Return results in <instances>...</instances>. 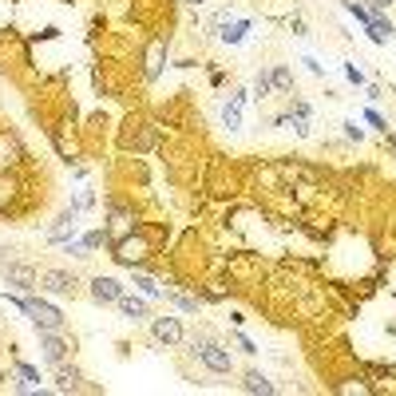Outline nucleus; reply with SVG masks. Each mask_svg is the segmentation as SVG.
I'll use <instances>...</instances> for the list:
<instances>
[{"label": "nucleus", "instance_id": "obj_33", "mask_svg": "<svg viewBox=\"0 0 396 396\" xmlns=\"http://www.w3.org/2000/svg\"><path fill=\"white\" fill-rule=\"evenodd\" d=\"M388 4H393V0H373V4H368V12H373V16H380L384 8H388Z\"/></svg>", "mask_w": 396, "mask_h": 396}, {"label": "nucleus", "instance_id": "obj_18", "mask_svg": "<svg viewBox=\"0 0 396 396\" xmlns=\"http://www.w3.org/2000/svg\"><path fill=\"white\" fill-rule=\"evenodd\" d=\"M269 76H273V87H278V92H293V72H289L285 63H278Z\"/></svg>", "mask_w": 396, "mask_h": 396}, {"label": "nucleus", "instance_id": "obj_21", "mask_svg": "<svg viewBox=\"0 0 396 396\" xmlns=\"http://www.w3.org/2000/svg\"><path fill=\"white\" fill-rule=\"evenodd\" d=\"M107 242V230H92V234H83V250L92 253V250H99Z\"/></svg>", "mask_w": 396, "mask_h": 396}, {"label": "nucleus", "instance_id": "obj_5", "mask_svg": "<svg viewBox=\"0 0 396 396\" xmlns=\"http://www.w3.org/2000/svg\"><path fill=\"white\" fill-rule=\"evenodd\" d=\"M151 333H155L158 345H178V341H183V321H178V317H155V321H151Z\"/></svg>", "mask_w": 396, "mask_h": 396}, {"label": "nucleus", "instance_id": "obj_10", "mask_svg": "<svg viewBox=\"0 0 396 396\" xmlns=\"http://www.w3.org/2000/svg\"><path fill=\"white\" fill-rule=\"evenodd\" d=\"M20 163H24V147H20V139L8 135V131H0V167H20Z\"/></svg>", "mask_w": 396, "mask_h": 396}, {"label": "nucleus", "instance_id": "obj_20", "mask_svg": "<svg viewBox=\"0 0 396 396\" xmlns=\"http://www.w3.org/2000/svg\"><path fill=\"white\" fill-rule=\"evenodd\" d=\"M12 194H16V178L4 174V178H0V210H4V202H12Z\"/></svg>", "mask_w": 396, "mask_h": 396}, {"label": "nucleus", "instance_id": "obj_29", "mask_svg": "<svg viewBox=\"0 0 396 396\" xmlns=\"http://www.w3.org/2000/svg\"><path fill=\"white\" fill-rule=\"evenodd\" d=\"M293 115H301V119H309V115H313V107H309V103H305V99H293Z\"/></svg>", "mask_w": 396, "mask_h": 396}, {"label": "nucleus", "instance_id": "obj_23", "mask_svg": "<svg viewBox=\"0 0 396 396\" xmlns=\"http://www.w3.org/2000/svg\"><path fill=\"white\" fill-rule=\"evenodd\" d=\"M246 28H250V24H230V28H222V40H226V44H238V40L246 36Z\"/></svg>", "mask_w": 396, "mask_h": 396}, {"label": "nucleus", "instance_id": "obj_11", "mask_svg": "<svg viewBox=\"0 0 396 396\" xmlns=\"http://www.w3.org/2000/svg\"><path fill=\"white\" fill-rule=\"evenodd\" d=\"M76 218H79L76 206H72V210H63L60 218H56V226H48V242H67L72 230H76Z\"/></svg>", "mask_w": 396, "mask_h": 396}, {"label": "nucleus", "instance_id": "obj_36", "mask_svg": "<svg viewBox=\"0 0 396 396\" xmlns=\"http://www.w3.org/2000/svg\"><path fill=\"white\" fill-rule=\"evenodd\" d=\"M0 380H4V373H0Z\"/></svg>", "mask_w": 396, "mask_h": 396}, {"label": "nucleus", "instance_id": "obj_22", "mask_svg": "<svg viewBox=\"0 0 396 396\" xmlns=\"http://www.w3.org/2000/svg\"><path fill=\"white\" fill-rule=\"evenodd\" d=\"M341 4H345V12H353L361 24H368V20H373V12H368L364 4H357V0H341Z\"/></svg>", "mask_w": 396, "mask_h": 396}, {"label": "nucleus", "instance_id": "obj_37", "mask_svg": "<svg viewBox=\"0 0 396 396\" xmlns=\"http://www.w3.org/2000/svg\"><path fill=\"white\" fill-rule=\"evenodd\" d=\"M0 321H4V317H0Z\"/></svg>", "mask_w": 396, "mask_h": 396}, {"label": "nucleus", "instance_id": "obj_32", "mask_svg": "<svg viewBox=\"0 0 396 396\" xmlns=\"http://www.w3.org/2000/svg\"><path fill=\"white\" fill-rule=\"evenodd\" d=\"M301 63H305V67H309V72H313V76H325V67H321V63H317L313 56H305V60H301Z\"/></svg>", "mask_w": 396, "mask_h": 396}, {"label": "nucleus", "instance_id": "obj_8", "mask_svg": "<svg viewBox=\"0 0 396 396\" xmlns=\"http://www.w3.org/2000/svg\"><path fill=\"white\" fill-rule=\"evenodd\" d=\"M246 99H250V92H246V87H238V92L230 95V103L222 107V123L230 127V131L242 127V107H246Z\"/></svg>", "mask_w": 396, "mask_h": 396}, {"label": "nucleus", "instance_id": "obj_15", "mask_svg": "<svg viewBox=\"0 0 396 396\" xmlns=\"http://www.w3.org/2000/svg\"><path fill=\"white\" fill-rule=\"evenodd\" d=\"M163 56H167V44L163 40H151V52H147V79H155L163 72Z\"/></svg>", "mask_w": 396, "mask_h": 396}, {"label": "nucleus", "instance_id": "obj_14", "mask_svg": "<svg viewBox=\"0 0 396 396\" xmlns=\"http://www.w3.org/2000/svg\"><path fill=\"white\" fill-rule=\"evenodd\" d=\"M115 305H119V309H123V317H131V321H143V317H151V309H147V301L143 298H119L115 301Z\"/></svg>", "mask_w": 396, "mask_h": 396}, {"label": "nucleus", "instance_id": "obj_6", "mask_svg": "<svg viewBox=\"0 0 396 396\" xmlns=\"http://www.w3.org/2000/svg\"><path fill=\"white\" fill-rule=\"evenodd\" d=\"M40 285L48 293H76V273H63V269H44L40 273Z\"/></svg>", "mask_w": 396, "mask_h": 396}, {"label": "nucleus", "instance_id": "obj_27", "mask_svg": "<svg viewBox=\"0 0 396 396\" xmlns=\"http://www.w3.org/2000/svg\"><path fill=\"white\" fill-rule=\"evenodd\" d=\"M341 127H345V135H348V139H353V143H361V139H364V131H361V127H357V119H345V123H341Z\"/></svg>", "mask_w": 396, "mask_h": 396}, {"label": "nucleus", "instance_id": "obj_31", "mask_svg": "<svg viewBox=\"0 0 396 396\" xmlns=\"http://www.w3.org/2000/svg\"><path fill=\"white\" fill-rule=\"evenodd\" d=\"M92 202H95V194H92V190H83V194L76 198V210H87Z\"/></svg>", "mask_w": 396, "mask_h": 396}, {"label": "nucleus", "instance_id": "obj_12", "mask_svg": "<svg viewBox=\"0 0 396 396\" xmlns=\"http://www.w3.org/2000/svg\"><path fill=\"white\" fill-rule=\"evenodd\" d=\"M242 388H246V393H253V396H273V393H278V388H273V380L262 377L258 368H250V373L242 377Z\"/></svg>", "mask_w": 396, "mask_h": 396}, {"label": "nucleus", "instance_id": "obj_24", "mask_svg": "<svg viewBox=\"0 0 396 396\" xmlns=\"http://www.w3.org/2000/svg\"><path fill=\"white\" fill-rule=\"evenodd\" d=\"M345 79L353 83V87H364V72L357 67V63H345Z\"/></svg>", "mask_w": 396, "mask_h": 396}, {"label": "nucleus", "instance_id": "obj_1", "mask_svg": "<svg viewBox=\"0 0 396 396\" xmlns=\"http://www.w3.org/2000/svg\"><path fill=\"white\" fill-rule=\"evenodd\" d=\"M194 357L210 368V373H230L234 368V357H230V348H222L218 341H210V337H194Z\"/></svg>", "mask_w": 396, "mask_h": 396}, {"label": "nucleus", "instance_id": "obj_25", "mask_svg": "<svg viewBox=\"0 0 396 396\" xmlns=\"http://www.w3.org/2000/svg\"><path fill=\"white\" fill-rule=\"evenodd\" d=\"M364 123H373L377 131H384V135H388V123H384V119H380V115H377L373 107H364Z\"/></svg>", "mask_w": 396, "mask_h": 396}, {"label": "nucleus", "instance_id": "obj_34", "mask_svg": "<svg viewBox=\"0 0 396 396\" xmlns=\"http://www.w3.org/2000/svg\"><path fill=\"white\" fill-rule=\"evenodd\" d=\"M388 147H393V151H396V139H393V135H388Z\"/></svg>", "mask_w": 396, "mask_h": 396}, {"label": "nucleus", "instance_id": "obj_19", "mask_svg": "<svg viewBox=\"0 0 396 396\" xmlns=\"http://www.w3.org/2000/svg\"><path fill=\"white\" fill-rule=\"evenodd\" d=\"M135 285L143 289V298H163V285L155 278H147V273H135Z\"/></svg>", "mask_w": 396, "mask_h": 396}, {"label": "nucleus", "instance_id": "obj_35", "mask_svg": "<svg viewBox=\"0 0 396 396\" xmlns=\"http://www.w3.org/2000/svg\"><path fill=\"white\" fill-rule=\"evenodd\" d=\"M187 4H202V0H187Z\"/></svg>", "mask_w": 396, "mask_h": 396}, {"label": "nucleus", "instance_id": "obj_7", "mask_svg": "<svg viewBox=\"0 0 396 396\" xmlns=\"http://www.w3.org/2000/svg\"><path fill=\"white\" fill-rule=\"evenodd\" d=\"M56 393H83V377H79L76 364L67 361L56 364Z\"/></svg>", "mask_w": 396, "mask_h": 396}, {"label": "nucleus", "instance_id": "obj_26", "mask_svg": "<svg viewBox=\"0 0 396 396\" xmlns=\"http://www.w3.org/2000/svg\"><path fill=\"white\" fill-rule=\"evenodd\" d=\"M16 377H24V380H32V384H36V380H40V373H36V368H32V364L16 361Z\"/></svg>", "mask_w": 396, "mask_h": 396}, {"label": "nucleus", "instance_id": "obj_4", "mask_svg": "<svg viewBox=\"0 0 396 396\" xmlns=\"http://www.w3.org/2000/svg\"><path fill=\"white\" fill-rule=\"evenodd\" d=\"M40 353H44L48 364H60V361H67L72 345L60 337V329H40Z\"/></svg>", "mask_w": 396, "mask_h": 396}, {"label": "nucleus", "instance_id": "obj_2", "mask_svg": "<svg viewBox=\"0 0 396 396\" xmlns=\"http://www.w3.org/2000/svg\"><path fill=\"white\" fill-rule=\"evenodd\" d=\"M147 253H151V246H147V238L143 234H127L123 242H115V262L119 266H127V269H139L143 262H147Z\"/></svg>", "mask_w": 396, "mask_h": 396}, {"label": "nucleus", "instance_id": "obj_17", "mask_svg": "<svg viewBox=\"0 0 396 396\" xmlns=\"http://www.w3.org/2000/svg\"><path fill=\"white\" fill-rule=\"evenodd\" d=\"M163 298L171 301V305H178L183 313H198V298H187V293H174V289H167Z\"/></svg>", "mask_w": 396, "mask_h": 396}, {"label": "nucleus", "instance_id": "obj_30", "mask_svg": "<svg viewBox=\"0 0 396 396\" xmlns=\"http://www.w3.org/2000/svg\"><path fill=\"white\" fill-rule=\"evenodd\" d=\"M289 28H293V36H309V28H305V20H301V16L289 20Z\"/></svg>", "mask_w": 396, "mask_h": 396}, {"label": "nucleus", "instance_id": "obj_3", "mask_svg": "<svg viewBox=\"0 0 396 396\" xmlns=\"http://www.w3.org/2000/svg\"><path fill=\"white\" fill-rule=\"evenodd\" d=\"M0 273H4V282L16 285L20 293H32V289L40 285V273L32 266H24V262H12V258H0Z\"/></svg>", "mask_w": 396, "mask_h": 396}, {"label": "nucleus", "instance_id": "obj_28", "mask_svg": "<svg viewBox=\"0 0 396 396\" xmlns=\"http://www.w3.org/2000/svg\"><path fill=\"white\" fill-rule=\"evenodd\" d=\"M234 345L242 348V353H246V357H253V353H258V345H253L250 337H242V333H234Z\"/></svg>", "mask_w": 396, "mask_h": 396}, {"label": "nucleus", "instance_id": "obj_13", "mask_svg": "<svg viewBox=\"0 0 396 396\" xmlns=\"http://www.w3.org/2000/svg\"><path fill=\"white\" fill-rule=\"evenodd\" d=\"M393 36H396L393 20H384V16H373V20H368V40H373V44H388Z\"/></svg>", "mask_w": 396, "mask_h": 396}, {"label": "nucleus", "instance_id": "obj_16", "mask_svg": "<svg viewBox=\"0 0 396 396\" xmlns=\"http://www.w3.org/2000/svg\"><path fill=\"white\" fill-rule=\"evenodd\" d=\"M269 92H273V76H269V72H258V76H253L250 95H253V99H269Z\"/></svg>", "mask_w": 396, "mask_h": 396}, {"label": "nucleus", "instance_id": "obj_9", "mask_svg": "<svg viewBox=\"0 0 396 396\" xmlns=\"http://www.w3.org/2000/svg\"><path fill=\"white\" fill-rule=\"evenodd\" d=\"M92 298L99 305H115V301L123 298V285L115 282V278H95L92 282Z\"/></svg>", "mask_w": 396, "mask_h": 396}]
</instances>
